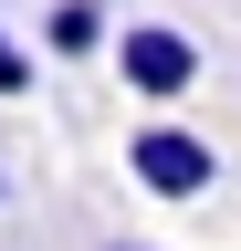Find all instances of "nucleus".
I'll list each match as a JSON object with an SVG mask.
<instances>
[{
  "label": "nucleus",
  "instance_id": "f257e3e1",
  "mask_svg": "<svg viewBox=\"0 0 241 251\" xmlns=\"http://www.w3.org/2000/svg\"><path fill=\"white\" fill-rule=\"evenodd\" d=\"M126 168H136L147 199H210V188H220V157H210V136H189V126H136Z\"/></svg>",
  "mask_w": 241,
  "mask_h": 251
},
{
  "label": "nucleus",
  "instance_id": "f03ea898",
  "mask_svg": "<svg viewBox=\"0 0 241 251\" xmlns=\"http://www.w3.org/2000/svg\"><path fill=\"white\" fill-rule=\"evenodd\" d=\"M115 74H126V94L168 105V94L199 84V42H189L178 21H126V31H115Z\"/></svg>",
  "mask_w": 241,
  "mask_h": 251
},
{
  "label": "nucleus",
  "instance_id": "7ed1b4c3",
  "mask_svg": "<svg viewBox=\"0 0 241 251\" xmlns=\"http://www.w3.org/2000/svg\"><path fill=\"white\" fill-rule=\"evenodd\" d=\"M42 42L63 63H84V52H115V21H105V0H53V11H42Z\"/></svg>",
  "mask_w": 241,
  "mask_h": 251
},
{
  "label": "nucleus",
  "instance_id": "20e7f679",
  "mask_svg": "<svg viewBox=\"0 0 241 251\" xmlns=\"http://www.w3.org/2000/svg\"><path fill=\"white\" fill-rule=\"evenodd\" d=\"M0 94H32V52H21L11 31H0Z\"/></svg>",
  "mask_w": 241,
  "mask_h": 251
},
{
  "label": "nucleus",
  "instance_id": "39448f33",
  "mask_svg": "<svg viewBox=\"0 0 241 251\" xmlns=\"http://www.w3.org/2000/svg\"><path fill=\"white\" fill-rule=\"evenodd\" d=\"M115 251H136V241H115Z\"/></svg>",
  "mask_w": 241,
  "mask_h": 251
},
{
  "label": "nucleus",
  "instance_id": "423d86ee",
  "mask_svg": "<svg viewBox=\"0 0 241 251\" xmlns=\"http://www.w3.org/2000/svg\"><path fill=\"white\" fill-rule=\"evenodd\" d=\"M105 11H115V0H105Z\"/></svg>",
  "mask_w": 241,
  "mask_h": 251
}]
</instances>
